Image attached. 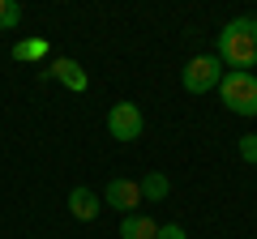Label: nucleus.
<instances>
[{
	"instance_id": "7ed1b4c3",
	"label": "nucleus",
	"mask_w": 257,
	"mask_h": 239,
	"mask_svg": "<svg viewBox=\"0 0 257 239\" xmlns=\"http://www.w3.org/2000/svg\"><path fill=\"white\" fill-rule=\"evenodd\" d=\"M223 73H227V68H223L219 56H193L189 64L180 68V82H184L189 94H206V90H219Z\"/></svg>"
},
{
	"instance_id": "9b49d317",
	"label": "nucleus",
	"mask_w": 257,
	"mask_h": 239,
	"mask_svg": "<svg viewBox=\"0 0 257 239\" xmlns=\"http://www.w3.org/2000/svg\"><path fill=\"white\" fill-rule=\"evenodd\" d=\"M22 26V4L18 0H0V30H18Z\"/></svg>"
},
{
	"instance_id": "f8f14e48",
	"label": "nucleus",
	"mask_w": 257,
	"mask_h": 239,
	"mask_svg": "<svg viewBox=\"0 0 257 239\" xmlns=\"http://www.w3.org/2000/svg\"><path fill=\"white\" fill-rule=\"evenodd\" d=\"M240 158L257 166V132H244V137H240Z\"/></svg>"
},
{
	"instance_id": "0eeeda50",
	"label": "nucleus",
	"mask_w": 257,
	"mask_h": 239,
	"mask_svg": "<svg viewBox=\"0 0 257 239\" xmlns=\"http://www.w3.org/2000/svg\"><path fill=\"white\" fill-rule=\"evenodd\" d=\"M99 210H103V201L90 192V188H73V192H69V214H73L77 222H94Z\"/></svg>"
},
{
	"instance_id": "f257e3e1",
	"label": "nucleus",
	"mask_w": 257,
	"mask_h": 239,
	"mask_svg": "<svg viewBox=\"0 0 257 239\" xmlns=\"http://www.w3.org/2000/svg\"><path fill=\"white\" fill-rule=\"evenodd\" d=\"M214 56L231 73H253L257 68V18H231L219 30V52Z\"/></svg>"
},
{
	"instance_id": "1a4fd4ad",
	"label": "nucleus",
	"mask_w": 257,
	"mask_h": 239,
	"mask_svg": "<svg viewBox=\"0 0 257 239\" xmlns=\"http://www.w3.org/2000/svg\"><path fill=\"white\" fill-rule=\"evenodd\" d=\"M138 184H142V201H163V196L172 192V180H167L163 171H150V175H142Z\"/></svg>"
},
{
	"instance_id": "20e7f679",
	"label": "nucleus",
	"mask_w": 257,
	"mask_h": 239,
	"mask_svg": "<svg viewBox=\"0 0 257 239\" xmlns=\"http://www.w3.org/2000/svg\"><path fill=\"white\" fill-rule=\"evenodd\" d=\"M142 128H146V116H142L138 102H111L107 111V132L116 141H138Z\"/></svg>"
},
{
	"instance_id": "ddd939ff",
	"label": "nucleus",
	"mask_w": 257,
	"mask_h": 239,
	"mask_svg": "<svg viewBox=\"0 0 257 239\" xmlns=\"http://www.w3.org/2000/svg\"><path fill=\"white\" fill-rule=\"evenodd\" d=\"M155 239H189V230L180 226V222H163V226H159V235Z\"/></svg>"
},
{
	"instance_id": "39448f33",
	"label": "nucleus",
	"mask_w": 257,
	"mask_h": 239,
	"mask_svg": "<svg viewBox=\"0 0 257 239\" xmlns=\"http://www.w3.org/2000/svg\"><path fill=\"white\" fill-rule=\"evenodd\" d=\"M103 205H111L116 214H138V205H142V184H138V180H111L107 192H103Z\"/></svg>"
},
{
	"instance_id": "423d86ee",
	"label": "nucleus",
	"mask_w": 257,
	"mask_h": 239,
	"mask_svg": "<svg viewBox=\"0 0 257 239\" xmlns=\"http://www.w3.org/2000/svg\"><path fill=\"white\" fill-rule=\"evenodd\" d=\"M43 77H56V82L64 86V90L82 94L86 86H90V77H86V68L77 64V60H69V56H60V60H52V64L43 68Z\"/></svg>"
},
{
	"instance_id": "6e6552de",
	"label": "nucleus",
	"mask_w": 257,
	"mask_h": 239,
	"mask_svg": "<svg viewBox=\"0 0 257 239\" xmlns=\"http://www.w3.org/2000/svg\"><path fill=\"white\" fill-rule=\"evenodd\" d=\"M159 235V222L146 218V214H124L120 218V239H155Z\"/></svg>"
},
{
	"instance_id": "9d476101",
	"label": "nucleus",
	"mask_w": 257,
	"mask_h": 239,
	"mask_svg": "<svg viewBox=\"0 0 257 239\" xmlns=\"http://www.w3.org/2000/svg\"><path fill=\"white\" fill-rule=\"evenodd\" d=\"M47 56V38H22L13 47V60H43Z\"/></svg>"
},
{
	"instance_id": "f03ea898",
	"label": "nucleus",
	"mask_w": 257,
	"mask_h": 239,
	"mask_svg": "<svg viewBox=\"0 0 257 239\" xmlns=\"http://www.w3.org/2000/svg\"><path fill=\"white\" fill-rule=\"evenodd\" d=\"M219 94L231 116H244V120L257 116V73H223Z\"/></svg>"
}]
</instances>
